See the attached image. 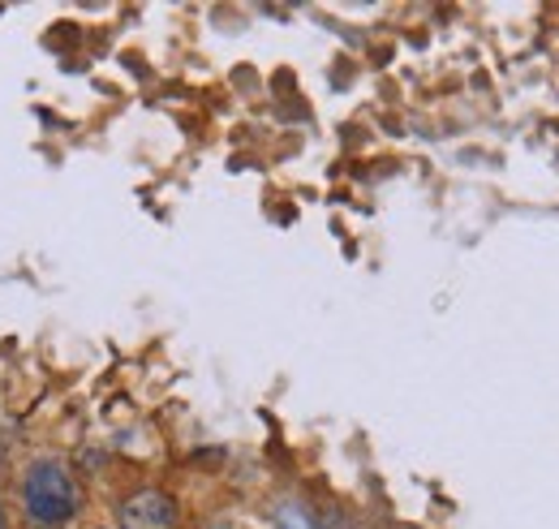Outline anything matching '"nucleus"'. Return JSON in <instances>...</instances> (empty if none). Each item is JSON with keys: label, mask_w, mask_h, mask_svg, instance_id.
<instances>
[{"label": "nucleus", "mask_w": 559, "mask_h": 529, "mask_svg": "<svg viewBox=\"0 0 559 529\" xmlns=\"http://www.w3.org/2000/svg\"><path fill=\"white\" fill-rule=\"evenodd\" d=\"M0 529H4V513H0Z\"/></svg>", "instance_id": "obj_4"}, {"label": "nucleus", "mask_w": 559, "mask_h": 529, "mask_svg": "<svg viewBox=\"0 0 559 529\" xmlns=\"http://www.w3.org/2000/svg\"><path fill=\"white\" fill-rule=\"evenodd\" d=\"M121 526L126 529H168L173 526V499L159 491H139L134 499H126L121 508Z\"/></svg>", "instance_id": "obj_2"}, {"label": "nucleus", "mask_w": 559, "mask_h": 529, "mask_svg": "<svg viewBox=\"0 0 559 529\" xmlns=\"http://www.w3.org/2000/svg\"><path fill=\"white\" fill-rule=\"evenodd\" d=\"M22 495H26V517L35 526H66L78 513V486H73V473L61 461L31 465Z\"/></svg>", "instance_id": "obj_1"}, {"label": "nucleus", "mask_w": 559, "mask_h": 529, "mask_svg": "<svg viewBox=\"0 0 559 529\" xmlns=\"http://www.w3.org/2000/svg\"><path fill=\"white\" fill-rule=\"evenodd\" d=\"M276 521H280V529H319L314 526V517H310L301 504H280Z\"/></svg>", "instance_id": "obj_3"}]
</instances>
